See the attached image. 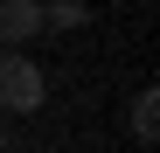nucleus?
I'll return each mask as SVG.
<instances>
[{
	"label": "nucleus",
	"mask_w": 160,
	"mask_h": 153,
	"mask_svg": "<svg viewBox=\"0 0 160 153\" xmlns=\"http://www.w3.org/2000/svg\"><path fill=\"white\" fill-rule=\"evenodd\" d=\"M42 97H49L42 70L21 56V49H0V111H7V118H28V111H42Z\"/></svg>",
	"instance_id": "nucleus-1"
},
{
	"label": "nucleus",
	"mask_w": 160,
	"mask_h": 153,
	"mask_svg": "<svg viewBox=\"0 0 160 153\" xmlns=\"http://www.w3.org/2000/svg\"><path fill=\"white\" fill-rule=\"evenodd\" d=\"M42 35V0H0V49H28Z\"/></svg>",
	"instance_id": "nucleus-2"
},
{
	"label": "nucleus",
	"mask_w": 160,
	"mask_h": 153,
	"mask_svg": "<svg viewBox=\"0 0 160 153\" xmlns=\"http://www.w3.org/2000/svg\"><path fill=\"white\" fill-rule=\"evenodd\" d=\"M132 139H139V146L160 139V91H139V97H132Z\"/></svg>",
	"instance_id": "nucleus-3"
},
{
	"label": "nucleus",
	"mask_w": 160,
	"mask_h": 153,
	"mask_svg": "<svg viewBox=\"0 0 160 153\" xmlns=\"http://www.w3.org/2000/svg\"><path fill=\"white\" fill-rule=\"evenodd\" d=\"M42 28H84V0H49V7H42Z\"/></svg>",
	"instance_id": "nucleus-4"
}]
</instances>
